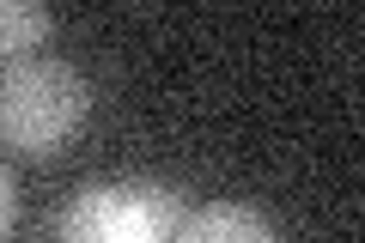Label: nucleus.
Segmentation results:
<instances>
[{
    "label": "nucleus",
    "mask_w": 365,
    "mask_h": 243,
    "mask_svg": "<svg viewBox=\"0 0 365 243\" xmlns=\"http://www.w3.org/2000/svg\"><path fill=\"white\" fill-rule=\"evenodd\" d=\"M86 110H91V86L61 55H19L0 73V140L31 158L61 152L86 128Z\"/></svg>",
    "instance_id": "nucleus-1"
},
{
    "label": "nucleus",
    "mask_w": 365,
    "mask_h": 243,
    "mask_svg": "<svg viewBox=\"0 0 365 243\" xmlns=\"http://www.w3.org/2000/svg\"><path fill=\"white\" fill-rule=\"evenodd\" d=\"M182 213H189V201L165 177L86 182L61 207V243H170Z\"/></svg>",
    "instance_id": "nucleus-2"
},
{
    "label": "nucleus",
    "mask_w": 365,
    "mask_h": 243,
    "mask_svg": "<svg viewBox=\"0 0 365 243\" xmlns=\"http://www.w3.org/2000/svg\"><path fill=\"white\" fill-rule=\"evenodd\" d=\"M170 243H280V231L250 201H207V207H189L182 213V225H177Z\"/></svg>",
    "instance_id": "nucleus-3"
},
{
    "label": "nucleus",
    "mask_w": 365,
    "mask_h": 243,
    "mask_svg": "<svg viewBox=\"0 0 365 243\" xmlns=\"http://www.w3.org/2000/svg\"><path fill=\"white\" fill-rule=\"evenodd\" d=\"M55 31L49 6H37V0H0V55H31L43 37Z\"/></svg>",
    "instance_id": "nucleus-4"
},
{
    "label": "nucleus",
    "mask_w": 365,
    "mask_h": 243,
    "mask_svg": "<svg viewBox=\"0 0 365 243\" xmlns=\"http://www.w3.org/2000/svg\"><path fill=\"white\" fill-rule=\"evenodd\" d=\"M13 213H19V189H13V170L0 165V237L13 231Z\"/></svg>",
    "instance_id": "nucleus-5"
}]
</instances>
